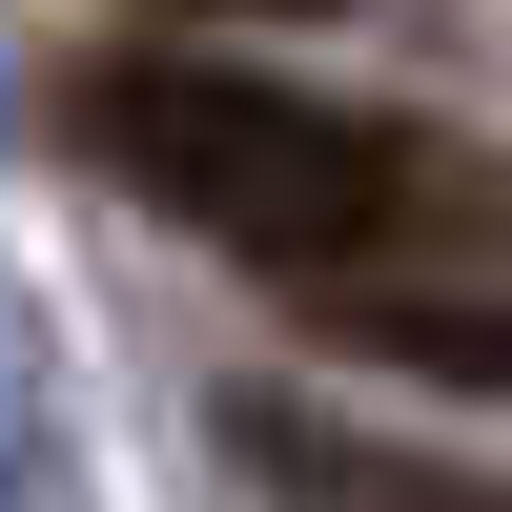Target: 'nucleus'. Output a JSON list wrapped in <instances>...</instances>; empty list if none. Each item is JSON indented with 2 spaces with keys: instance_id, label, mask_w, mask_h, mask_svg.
Wrapping results in <instances>:
<instances>
[{
  "instance_id": "nucleus-1",
  "label": "nucleus",
  "mask_w": 512,
  "mask_h": 512,
  "mask_svg": "<svg viewBox=\"0 0 512 512\" xmlns=\"http://www.w3.org/2000/svg\"><path fill=\"white\" fill-rule=\"evenodd\" d=\"M62 144L123 205H164L185 246H226L287 308H349V287H431V267H512V185L492 144L410 103H328L267 62H185V41H103L62 82Z\"/></svg>"
},
{
  "instance_id": "nucleus-2",
  "label": "nucleus",
  "mask_w": 512,
  "mask_h": 512,
  "mask_svg": "<svg viewBox=\"0 0 512 512\" xmlns=\"http://www.w3.org/2000/svg\"><path fill=\"white\" fill-rule=\"evenodd\" d=\"M226 451H246L287 512H512L492 472H451V451H390V431H349V410H308V390H246V410H226Z\"/></svg>"
},
{
  "instance_id": "nucleus-3",
  "label": "nucleus",
  "mask_w": 512,
  "mask_h": 512,
  "mask_svg": "<svg viewBox=\"0 0 512 512\" xmlns=\"http://www.w3.org/2000/svg\"><path fill=\"white\" fill-rule=\"evenodd\" d=\"M205 21H328V0H205Z\"/></svg>"
}]
</instances>
